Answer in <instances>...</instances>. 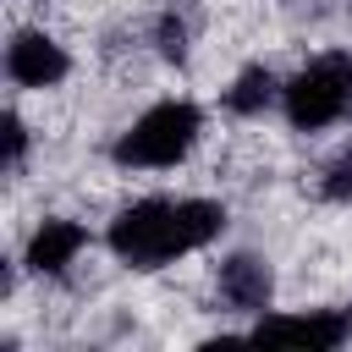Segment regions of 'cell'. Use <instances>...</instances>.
Returning a JSON list of instances; mask_svg holds the SVG:
<instances>
[{"label": "cell", "instance_id": "obj_1", "mask_svg": "<svg viewBox=\"0 0 352 352\" xmlns=\"http://www.w3.org/2000/svg\"><path fill=\"white\" fill-rule=\"evenodd\" d=\"M226 231V204L214 198H138L110 220V253L132 270L176 264Z\"/></svg>", "mask_w": 352, "mask_h": 352}, {"label": "cell", "instance_id": "obj_2", "mask_svg": "<svg viewBox=\"0 0 352 352\" xmlns=\"http://www.w3.org/2000/svg\"><path fill=\"white\" fill-rule=\"evenodd\" d=\"M204 132V116L192 99H160L148 104L121 138H116V165H138V170H165L176 160H187V148L198 143Z\"/></svg>", "mask_w": 352, "mask_h": 352}, {"label": "cell", "instance_id": "obj_3", "mask_svg": "<svg viewBox=\"0 0 352 352\" xmlns=\"http://www.w3.org/2000/svg\"><path fill=\"white\" fill-rule=\"evenodd\" d=\"M286 121L292 132H319L330 121H341V110L352 104V60L346 55H319L308 60L286 88H280Z\"/></svg>", "mask_w": 352, "mask_h": 352}, {"label": "cell", "instance_id": "obj_4", "mask_svg": "<svg viewBox=\"0 0 352 352\" xmlns=\"http://www.w3.org/2000/svg\"><path fill=\"white\" fill-rule=\"evenodd\" d=\"M66 72H72L66 50H60L50 33H38V28H22V33L6 44V77H11L16 88H55Z\"/></svg>", "mask_w": 352, "mask_h": 352}, {"label": "cell", "instance_id": "obj_5", "mask_svg": "<svg viewBox=\"0 0 352 352\" xmlns=\"http://www.w3.org/2000/svg\"><path fill=\"white\" fill-rule=\"evenodd\" d=\"M352 336V324L341 314H275L253 324V341H275V346H308V352H330Z\"/></svg>", "mask_w": 352, "mask_h": 352}, {"label": "cell", "instance_id": "obj_6", "mask_svg": "<svg viewBox=\"0 0 352 352\" xmlns=\"http://www.w3.org/2000/svg\"><path fill=\"white\" fill-rule=\"evenodd\" d=\"M270 292H275V275H270V264L258 253H236V258L220 264V297L231 308L258 314V308H270Z\"/></svg>", "mask_w": 352, "mask_h": 352}, {"label": "cell", "instance_id": "obj_7", "mask_svg": "<svg viewBox=\"0 0 352 352\" xmlns=\"http://www.w3.org/2000/svg\"><path fill=\"white\" fill-rule=\"evenodd\" d=\"M82 248H88V231H82L77 220H44V226L28 236V270L60 275L66 264H77Z\"/></svg>", "mask_w": 352, "mask_h": 352}, {"label": "cell", "instance_id": "obj_8", "mask_svg": "<svg viewBox=\"0 0 352 352\" xmlns=\"http://www.w3.org/2000/svg\"><path fill=\"white\" fill-rule=\"evenodd\" d=\"M275 94H280L275 72H270V66H248V72H236V82L226 88V110H231V116H264V110L275 104Z\"/></svg>", "mask_w": 352, "mask_h": 352}, {"label": "cell", "instance_id": "obj_9", "mask_svg": "<svg viewBox=\"0 0 352 352\" xmlns=\"http://www.w3.org/2000/svg\"><path fill=\"white\" fill-rule=\"evenodd\" d=\"M160 55H170V60H182V55H187V28H182L176 16H165V22H160Z\"/></svg>", "mask_w": 352, "mask_h": 352}, {"label": "cell", "instance_id": "obj_10", "mask_svg": "<svg viewBox=\"0 0 352 352\" xmlns=\"http://www.w3.org/2000/svg\"><path fill=\"white\" fill-rule=\"evenodd\" d=\"M22 154H28V126H22V116L6 110V160H11V170L22 165Z\"/></svg>", "mask_w": 352, "mask_h": 352}, {"label": "cell", "instance_id": "obj_11", "mask_svg": "<svg viewBox=\"0 0 352 352\" xmlns=\"http://www.w3.org/2000/svg\"><path fill=\"white\" fill-rule=\"evenodd\" d=\"M324 198H352V154L330 165V182H324Z\"/></svg>", "mask_w": 352, "mask_h": 352}]
</instances>
